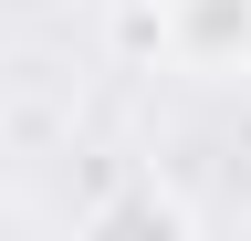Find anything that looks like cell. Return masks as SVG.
I'll return each instance as SVG.
<instances>
[{
	"instance_id": "6da1fadb",
	"label": "cell",
	"mask_w": 251,
	"mask_h": 241,
	"mask_svg": "<svg viewBox=\"0 0 251 241\" xmlns=\"http://www.w3.org/2000/svg\"><path fill=\"white\" fill-rule=\"evenodd\" d=\"M157 42H168V63L188 74H251V0H168V21H157Z\"/></svg>"
},
{
	"instance_id": "7a4b0ae2",
	"label": "cell",
	"mask_w": 251,
	"mask_h": 241,
	"mask_svg": "<svg viewBox=\"0 0 251 241\" xmlns=\"http://www.w3.org/2000/svg\"><path fill=\"white\" fill-rule=\"evenodd\" d=\"M94 231H199V210H188L178 189H126L94 210Z\"/></svg>"
}]
</instances>
